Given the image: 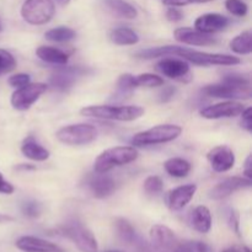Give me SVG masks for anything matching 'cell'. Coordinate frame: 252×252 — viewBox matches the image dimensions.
I'll return each mask as SVG.
<instances>
[{
	"label": "cell",
	"instance_id": "cell-1",
	"mask_svg": "<svg viewBox=\"0 0 252 252\" xmlns=\"http://www.w3.org/2000/svg\"><path fill=\"white\" fill-rule=\"evenodd\" d=\"M164 56H177L181 57L184 61L191 62L196 65L209 66V65H236L240 63L238 57L228 56V54L207 53V52L194 51V49L185 48L179 46H162L157 48L143 49L135 53V57L143 59H153Z\"/></svg>",
	"mask_w": 252,
	"mask_h": 252
},
{
	"label": "cell",
	"instance_id": "cell-2",
	"mask_svg": "<svg viewBox=\"0 0 252 252\" xmlns=\"http://www.w3.org/2000/svg\"><path fill=\"white\" fill-rule=\"evenodd\" d=\"M80 113L85 117L100 118V120L122 121L132 122L144 115V108L140 106H112L97 105L81 108Z\"/></svg>",
	"mask_w": 252,
	"mask_h": 252
},
{
	"label": "cell",
	"instance_id": "cell-3",
	"mask_svg": "<svg viewBox=\"0 0 252 252\" xmlns=\"http://www.w3.org/2000/svg\"><path fill=\"white\" fill-rule=\"evenodd\" d=\"M138 150L134 147H115L105 150L94 162V170L97 174H106L113 167L123 166L137 160Z\"/></svg>",
	"mask_w": 252,
	"mask_h": 252
},
{
	"label": "cell",
	"instance_id": "cell-4",
	"mask_svg": "<svg viewBox=\"0 0 252 252\" xmlns=\"http://www.w3.org/2000/svg\"><path fill=\"white\" fill-rule=\"evenodd\" d=\"M182 133V128L176 125H159L144 132L137 133L132 138L133 147H149L164 144L175 140Z\"/></svg>",
	"mask_w": 252,
	"mask_h": 252
},
{
	"label": "cell",
	"instance_id": "cell-5",
	"mask_svg": "<svg viewBox=\"0 0 252 252\" xmlns=\"http://www.w3.org/2000/svg\"><path fill=\"white\" fill-rule=\"evenodd\" d=\"M59 233L68 238L81 252H97L98 245L90 229L80 221H69L59 228Z\"/></svg>",
	"mask_w": 252,
	"mask_h": 252
},
{
	"label": "cell",
	"instance_id": "cell-6",
	"mask_svg": "<svg viewBox=\"0 0 252 252\" xmlns=\"http://www.w3.org/2000/svg\"><path fill=\"white\" fill-rule=\"evenodd\" d=\"M57 139L66 145H86L97 138V129L86 123H78L62 127L56 133Z\"/></svg>",
	"mask_w": 252,
	"mask_h": 252
},
{
	"label": "cell",
	"instance_id": "cell-7",
	"mask_svg": "<svg viewBox=\"0 0 252 252\" xmlns=\"http://www.w3.org/2000/svg\"><path fill=\"white\" fill-rule=\"evenodd\" d=\"M56 14L53 0H25L21 6V16L31 25H44Z\"/></svg>",
	"mask_w": 252,
	"mask_h": 252
},
{
	"label": "cell",
	"instance_id": "cell-8",
	"mask_svg": "<svg viewBox=\"0 0 252 252\" xmlns=\"http://www.w3.org/2000/svg\"><path fill=\"white\" fill-rule=\"evenodd\" d=\"M47 91V85L43 83L27 84L19 88L11 96V105L17 111H26Z\"/></svg>",
	"mask_w": 252,
	"mask_h": 252
},
{
	"label": "cell",
	"instance_id": "cell-9",
	"mask_svg": "<svg viewBox=\"0 0 252 252\" xmlns=\"http://www.w3.org/2000/svg\"><path fill=\"white\" fill-rule=\"evenodd\" d=\"M150 240L157 252H172L180 243L174 231L161 224H157L150 229Z\"/></svg>",
	"mask_w": 252,
	"mask_h": 252
},
{
	"label": "cell",
	"instance_id": "cell-10",
	"mask_svg": "<svg viewBox=\"0 0 252 252\" xmlns=\"http://www.w3.org/2000/svg\"><path fill=\"white\" fill-rule=\"evenodd\" d=\"M202 93L209 97L217 98H250L251 97V86L243 88V86H235L231 84H226L221 81V84H214V85H207L202 89Z\"/></svg>",
	"mask_w": 252,
	"mask_h": 252
},
{
	"label": "cell",
	"instance_id": "cell-11",
	"mask_svg": "<svg viewBox=\"0 0 252 252\" xmlns=\"http://www.w3.org/2000/svg\"><path fill=\"white\" fill-rule=\"evenodd\" d=\"M245 110L244 105L238 101H224V102L216 103L208 106L201 111V116L207 120H218V118H231L240 116Z\"/></svg>",
	"mask_w": 252,
	"mask_h": 252
},
{
	"label": "cell",
	"instance_id": "cell-12",
	"mask_svg": "<svg viewBox=\"0 0 252 252\" xmlns=\"http://www.w3.org/2000/svg\"><path fill=\"white\" fill-rule=\"evenodd\" d=\"M209 164L216 172H226L233 169L235 165V155L234 152L226 145H219L213 148L207 154Z\"/></svg>",
	"mask_w": 252,
	"mask_h": 252
},
{
	"label": "cell",
	"instance_id": "cell-13",
	"mask_svg": "<svg viewBox=\"0 0 252 252\" xmlns=\"http://www.w3.org/2000/svg\"><path fill=\"white\" fill-rule=\"evenodd\" d=\"M174 36L176 41L185 44H189V46L206 47L216 46L218 43V41L213 36L208 33H203L198 30L191 29V27H180L174 32Z\"/></svg>",
	"mask_w": 252,
	"mask_h": 252
},
{
	"label": "cell",
	"instance_id": "cell-14",
	"mask_svg": "<svg viewBox=\"0 0 252 252\" xmlns=\"http://www.w3.org/2000/svg\"><path fill=\"white\" fill-rule=\"evenodd\" d=\"M252 181L248 177H229V179L224 180L223 182L214 186L209 192V197L212 199H223L233 194L234 192L239 191L243 189H249L251 187Z\"/></svg>",
	"mask_w": 252,
	"mask_h": 252
},
{
	"label": "cell",
	"instance_id": "cell-15",
	"mask_svg": "<svg viewBox=\"0 0 252 252\" xmlns=\"http://www.w3.org/2000/svg\"><path fill=\"white\" fill-rule=\"evenodd\" d=\"M158 70L170 79H179L184 80L189 75V65L184 59L164 58L157 65Z\"/></svg>",
	"mask_w": 252,
	"mask_h": 252
},
{
	"label": "cell",
	"instance_id": "cell-16",
	"mask_svg": "<svg viewBox=\"0 0 252 252\" xmlns=\"http://www.w3.org/2000/svg\"><path fill=\"white\" fill-rule=\"evenodd\" d=\"M197 192V186L196 185H184V186H180L174 189L172 191L169 192L167 194V206L172 211H180L184 207H186L189 202L192 201V198L194 197Z\"/></svg>",
	"mask_w": 252,
	"mask_h": 252
},
{
	"label": "cell",
	"instance_id": "cell-17",
	"mask_svg": "<svg viewBox=\"0 0 252 252\" xmlns=\"http://www.w3.org/2000/svg\"><path fill=\"white\" fill-rule=\"evenodd\" d=\"M228 25V17H225L221 14H216V12H209V14L201 15V16L194 21V27H196V30L208 34L221 31V30L226 29Z\"/></svg>",
	"mask_w": 252,
	"mask_h": 252
},
{
	"label": "cell",
	"instance_id": "cell-18",
	"mask_svg": "<svg viewBox=\"0 0 252 252\" xmlns=\"http://www.w3.org/2000/svg\"><path fill=\"white\" fill-rule=\"evenodd\" d=\"M15 245L22 252H63L56 244L36 236H21L17 239Z\"/></svg>",
	"mask_w": 252,
	"mask_h": 252
},
{
	"label": "cell",
	"instance_id": "cell-19",
	"mask_svg": "<svg viewBox=\"0 0 252 252\" xmlns=\"http://www.w3.org/2000/svg\"><path fill=\"white\" fill-rule=\"evenodd\" d=\"M84 73L83 69L80 68H66L63 70L57 71L56 74L51 76L49 83L54 89L58 90H66V89L71 88L74 83L76 81V78L80 76Z\"/></svg>",
	"mask_w": 252,
	"mask_h": 252
},
{
	"label": "cell",
	"instance_id": "cell-20",
	"mask_svg": "<svg viewBox=\"0 0 252 252\" xmlns=\"http://www.w3.org/2000/svg\"><path fill=\"white\" fill-rule=\"evenodd\" d=\"M191 225L196 231L207 234L212 228V216L206 206H198L191 214Z\"/></svg>",
	"mask_w": 252,
	"mask_h": 252
},
{
	"label": "cell",
	"instance_id": "cell-21",
	"mask_svg": "<svg viewBox=\"0 0 252 252\" xmlns=\"http://www.w3.org/2000/svg\"><path fill=\"white\" fill-rule=\"evenodd\" d=\"M89 186H90L94 196L100 199L111 196L116 189L115 181L110 176H103V175L94 177L90 184H89Z\"/></svg>",
	"mask_w": 252,
	"mask_h": 252
},
{
	"label": "cell",
	"instance_id": "cell-22",
	"mask_svg": "<svg viewBox=\"0 0 252 252\" xmlns=\"http://www.w3.org/2000/svg\"><path fill=\"white\" fill-rule=\"evenodd\" d=\"M21 152L27 159L33 161H44L49 158V152L36 142L32 137L26 138L21 145Z\"/></svg>",
	"mask_w": 252,
	"mask_h": 252
},
{
	"label": "cell",
	"instance_id": "cell-23",
	"mask_svg": "<svg viewBox=\"0 0 252 252\" xmlns=\"http://www.w3.org/2000/svg\"><path fill=\"white\" fill-rule=\"evenodd\" d=\"M36 54L41 61L46 62V63L57 64V65H65L69 59V56L65 52L49 46L38 47Z\"/></svg>",
	"mask_w": 252,
	"mask_h": 252
},
{
	"label": "cell",
	"instance_id": "cell-24",
	"mask_svg": "<svg viewBox=\"0 0 252 252\" xmlns=\"http://www.w3.org/2000/svg\"><path fill=\"white\" fill-rule=\"evenodd\" d=\"M110 39L118 46H133L139 42L137 32L128 27H118L110 33Z\"/></svg>",
	"mask_w": 252,
	"mask_h": 252
},
{
	"label": "cell",
	"instance_id": "cell-25",
	"mask_svg": "<svg viewBox=\"0 0 252 252\" xmlns=\"http://www.w3.org/2000/svg\"><path fill=\"white\" fill-rule=\"evenodd\" d=\"M164 167L165 171L170 176L177 177V179L186 177L191 171V164L187 160L181 159V158H171V159L166 160Z\"/></svg>",
	"mask_w": 252,
	"mask_h": 252
},
{
	"label": "cell",
	"instance_id": "cell-26",
	"mask_svg": "<svg viewBox=\"0 0 252 252\" xmlns=\"http://www.w3.org/2000/svg\"><path fill=\"white\" fill-rule=\"evenodd\" d=\"M106 4L116 16L122 19H135L138 15L135 7L125 0H106Z\"/></svg>",
	"mask_w": 252,
	"mask_h": 252
},
{
	"label": "cell",
	"instance_id": "cell-27",
	"mask_svg": "<svg viewBox=\"0 0 252 252\" xmlns=\"http://www.w3.org/2000/svg\"><path fill=\"white\" fill-rule=\"evenodd\" d=\"M230 49L238 54H250L252 52V33L251 31H244L231 39Z\"/></svg>",
	"mask_w": 252,
	"mask_h": 252
},
{
	"label": "cell",
	"instance_id": "cell-28",
	"mask_svg": "<svg viewBox=\"0 0 252 252\" xmlns=\"http://www.w3.org/2000/svg\"><path fill=\"white\" fill-rule=\"evenodd\" d=\"M115 231L118 238L126 244L135 243V230L132 224L123 218H117L115 220Z\"/></svg>",
	"mask_w": 252,
	"mask_h": 252
},
{
	"label": "cell",
	"instance_id": "cell-29",
	"mask_svg": "<svg viewBox=\"0 0 252 252\" xmlns=\"http://www.w3.org/2000/svg\"><path fill=\"white\" fill-rule=\"evenodd\" d=\"M75 31L70 27L59 26L56 29H52L44 33V37L49 41L53 42H68L75 37Z\"/></svg>",
	"mask_w": 252,
	"mask_h": 252
},
{
	"label": "cell",
	"instance_id": "cell-30",
	"mask_svg": "<svg viewBox=\"0 0 252 252\" xmlns=\"http://www.w3.org/2000/svg\"><path fill=\"white\" fill-rule=\"evenodd\" d=\"M135 83L137 86H144V88H158V86H161L164 84V79L159 75H155V74L145 73L140 74L135 78Z\"/></svg>",
	"mask_w": 252,
	"mask_h": 252
},
{
	"label": "cell",
	"instance_id": "cell-31",
	"mask_svg": "<svg viewBox=\"0 0 252 252\" xmlns=\"http://www.w3.org/2000/svg\"><path fill=\"white\" fill-rule=\"evenodd\" d=\"M16 68V61L14 56L5 49L0 48V75L12 71Z\"/></svg>",
	"mask_w": 252,
	"mask_h": 252
},
{
	"label": "cell",
	"instance_id": "cell-32",
	"mask_svg": "<svg viewBox=\"0 0 252 252\" xmlns=\"http://www.w3.org/2000/svg\"><path fill=\"white\" fill-rule=\"evenodd\" d=\"M225 7L230 14L239 17L245 16L249 11L248 4L245 1H243V0H226Z\"/></svg>",
	"mask_w": 252,
	"mask_h": 252
},
{
	"label": "cell",
	"instance_id": "cell-33",
	"mask_svg": "<svg viewBox=\"0 0 252 252\" xmlns=\"http://www.w3.org/2000/svg\"><path fill=\"white\" fill-rule=\"evenodd\" d=\"M162 187H164V184L159 176H150L144 181V191L150 196L159 194L162 191Z\"/></svg>",
	"mask_w": 252,
	"mask_h": 252
},
{
	"label": "cell",
	"instance_id": "cell-34",
	"mask_svg": "<svg viewBox=\"0 0 252 252\" xmlns=\"http://www.w3.org/2000/svg\"><path fill=\"white\" fill-rule=\"evenodd\" d=\"M21 211L27 218H38L42 213V206L38 202L27 201L21 206Z\"/></svg>",
	"mask_w": 252,
	"mask_h": 252
},
{
	"label": "cell",
	"instance_id": "cell-35",
	"mask_svg": "<svg viewBox=\"0 0 252 252\" xmlns=\"http://www.w3.org/2000/svg\"><path fill=\"white\" fill-rule=\"evenodd\" d=\"M117 86L120 90L125 91V93L126 91H132L133 89L138 88L137 83H135V78L133 75H130V74H123V75H121L120 79H118Z\"/></svg>",
	"mask_w": 252,
	"mask_h": 252
},
{
	"label": "cell",
	"instance_id": "cell-36",
	"mask_svg": "<svg viewBox=\"0 0 252 252\" xmlns=\"http://www.w3.org/2000/svg\"><path fill=\"white\" fill-rule=\"evenodd\" d=\"M30 76L27 74H15V75L10 76L9 78V84L12 88H22V86L30 84Z\"/></svg>",
	"mask_w": 252,
	"mask_h": 252
},
{
	"label": "cell",
	"instance_id": "cell-37",
	"mask_svg": "<svg viewBox=\"0 0 252 252\" xmlns=\"http://www.w3.org/2000/svg\"><path fill=\"white\" fill-rule=\"evenodd\" d=\"M241 116H243V120H241V125H243V127L245 128L248 132H252V108L251 107H248L245 108V110L243 111V113H241Z\"/></svg>",
	"mask_w": 252,
	"mask_h": 252
},
{
	"label": "cell",
	"instance_id": "cell-38",
	"mask_svg": "<svg viewBox=\"0 0 252 252\" xmlns=\"http://www.w3.org/2000/svg\"><path fill=\"white\" fill-rule=\"evenodd\" d=\"M166 17L169 21L171 22H177V21H181L184 19V12L181 10H179L177 7L171 6L169 10L166 11Z\"/></svg>",
	"mask_w": 252,
	"mask_h": 252
},
{
	"label": "cell",
	"instance_id": "cell-39",
	"mask_svg": "<svg viewBox=\"0 0 252 252\" xmlns=\"http://www.w3.org/2000/svg\"><path fill=\"white\" fill-rule=\"evenodd\" d=\"M14 192V186L10 182L2 177L1 172H0V193L2 194H11Z\"/></svg>",
	"mask_w": 252,
	"mask_h": 252
},
{
	"label": "cell",
	"instance_id": "cell-40",
	"mask_svg": "<svg viewBox=\"0 0 252 252\" xmlns=\"http://www.w3.org/2000/svg\"><path fill=\"white\" fill-rule=\"evenodd\" d=\"M175 91L176 90H175V88H172V86H166V88H164V90L160 93V101H161V102H167V101H170L174 97Z\"/></svg>",
	"mask_w": 252,
	"mask_h": 252
},
{
	"label": "cell",
	"instance_id": "cell-41",
	"mask_svg": "<svg viewBox=\"0 0 252 252\" xmlns=\"http://www.w3.org/2000/svg\"><path fill=\"white\" fill-rule=\"evenodd\" d=\"M172 252H196L193 243H181L180 241L179 245L175 248V250Z\"/></svg>",
	"mask_w": 252,
	"mask_h": 252
},
{
	"label": "cell",
	"instance_id": "cell-42",
	"mask_svg": "<svg viewBox=\"0 0 252 252\" xmlns=\"http://www.w3.org/2000/svg\"><path fill=\"white\" fill-rule=\"evenodd\" d=\"M164 4L167 6H186V5L192 4V0H164Z\"/></svg>",
	"mask_w": 252,
	"mask_h": 252
},
{
	"label": "cell",
	"instance_id": "cell-43",
	"mask_svg": "<svg viewBox=\"0 0 252 252\" xmlns=\"http://www.w3.org/2000/svg\"><path fill=\"white\" fill-rule=\"evenodd\" d=\"M244 174H245V176L248 177V179L251 180V177H252V157L251 155H249L248 159H246V161H245V169H244Z\"/></svg>",
	"mask_w": 252,
	"mask_h": 252
},
{
	"label": "cell",
	"instance_id": "cell-44",
	"mask_svg": "<svg viewBox=\"0 0 252 252\" xmlns=\"http://www.w3.org/2000/svg\"><path fill=\"white\" fill-rule=\"evenodd\" d=\"M135 243H137V250H135V252H154L153 251V249L150 248L145 241L135 240Z\"/></svg>",
	"mask_w": 252,
	"mask_h": 252
},
{
	"label": "cell",
	"instance_id": "cell-45",
	"mask_svg": "<svg viewBox=\"0 0 252 252\" xmlns=\"http://www.w3.org/2000/svg\"><path fill=\"white\" fill-rule=\"evenodd\" d=\"M194 244V249H196V252H213L212 248L209 245H207L206 243H193Z\"/></svg>",
	"mask_w": 252,
	"mask_h": 252
},
{
	"label": "cell",
	"instance_id": "cell-46",
	"mask_svg": "<svg viewBox=\"0 0 252 252\" xmlns=\"http://www.w3.org/2000/svg\"><path fill=\"white\" fill-rule=\"evenodd\" d=\"M230 224H231V228L239 234V216L236 212H231L230 214Z\"/></svg>",
	"mask_w": 252,
	"mask_h": 252
},
{
	"label": "cell",
	"instance_id": "cell-47",
	"mask_svg": "<svg viewBox=\"0 0 252 252\" xmlns=\"http://www.w3.org/2000/svg\"><path fill=\"white\" fill-rule=\"evenodd\" d=\"M223 252H251L250 249L246 246H231V248L226 249Z\"/></svg>",
	"mask_w": 252,
	"mask_h": 252
},
{
	"label": "cell",
	"instance_id": "cell-48",
	"mask_svg": "<svg viewBox=\"0 0 252 252\" xmlns=\"http://www.w3.org/2000/svg\"><path fill=\"white\" fill-rule=\"evenodd\" d=\"M208 1H212V0H192V2H196V4H204Z\"/></svg>",
	"mask_w": 252,
	"mask_h": 252
},
{
	"label": "cell",
	"instance_id": "cell-49",
	"mask_svg": "<svg viewBox=\"0 0 252 252\" xmlns=\"http://www.w3.org/2000/svg\"><path fill=\"white\" fill-rule=\"evenodd\" d=\"M2 30V24H1V20H0V32H1Z\"/></svg>",
	"mask_w": 252,
	"mask_h": 252
},
{
	"label": "cell",
	"instance_id": "cell-50",
	"mask_svg": "<svg viewBox=\"0 0 252 252\" xmlns=\"http://www.w3.org/2000/svg\"><path fill=\"white\" fill-rule=\"evenodd\" d=\"M105 252H122V251H115V250H111V251H105Z\"/></svg>",
	"mask_w": 252,
	"mask_h": 252
}]
</instances>
